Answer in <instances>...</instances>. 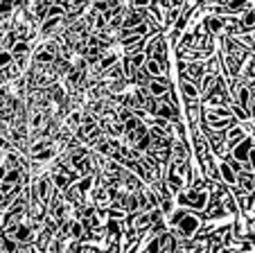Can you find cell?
<instances>
[{
	"mask_svg": "<svg viewBox=\"0 0 255 253\" xmlns=\"http://www.w3.org/2000/svg\"><path fill=\"white\" fill-rule=\"evenodd\" d=\"M224 134H226V145H228V149L231 147H235L237 143H240V140H244L246 136V131H244V127H242L240 122H235V124H231V127H228L226 131H224Z\"/></svg>",
	"mask_w": 255,
	"mask_h": 253,
	"instance_id": "cell-8",
	"label": "cell"
},
{
	"mask_svg": "<svg viewBox=\"0 0 255 253\" xmlns=\"http://www.w3.org/2000/svg\"><path fill=\"white\" fill-rule=\"evenodd\" d=\"M116 61H120V57H118L116 52H104L102 54V59H100V68H104L106 70V68H111Z\"/></svg>",
	"mask_w": 255,
	"mask_h": 253,
	"instance_id": "cell-28",
	"label": "cell"
},
{
	"mask_svg": "<svg viewBox=\"0 0 255 253\" xmlns=\"http://www.w3.org/2000/svg\"><path fill=\"white\" fill-rule=\"evenodd\" d=\"M228 109L233 111V115H235V118L240 120V122H242V120H249V118H251V111L246 109V106L237 104V102H231V104H228Z\"/></svg>",
	"mask_w": 255,
	"mask_h": 253,
	"instance_id": "cell-24",
	"label": "cell"
},
{
	"mask_svg": "<svg viewBox=\"0 0 255 253\" xmlns=\"http://www.w3.org/2000/svg\"><path fill=\"white\" fill-rule=\"evenodd\" d=\"M20 163H23V156H20L16 149H7V154H5V167H20Z\"/></svg>",
	"mask_w": 255,
	"mask_h": 253,
	"instance_id": "cell-25",
	"label": "cell"
},
{
	"mask_svg": "<svg viewBox=\"0 0 255 253\" xmlns=\"http://www.w3.org/2000/svg\"><path fill=\"white\" fill-rule=\"evenodd\" d=\"M158 244H160V251L163 253H174L176 251V235L167 229L165 233L158 235Z\"/></svg>",
	"mask_w": 255,
	"mask_h": 253,
	"instance_id": "cell-13",
	"label": "cell"
},
{
	"mask_svg": "<svg viewBox=\"0 0 255 253\" xmlns=\"http://www.w3.org/2000/svg\"><path fill=\"white\" fill-rule=\"evenodd\" d=\"M178 45H188V48H197V38L192 32H185L183 36L178 38Z\"/></svg>",
	"mask_w": 255,
	"mask_h": 253,
	"instance_id": "cell-30",
	"label": "cell"
},
{
	"mask_svg": "<svg viewBox=\"0 0 255 253\" xmlns=\"http://www.w3.org/2000/svg\"><path fill=\"white\" fill-rule=\"evenodd\" d=\"M190 143H192V149H194V156L201 161L203 156H206L208 152H210V147H208V140L206 136L199 131V127H192V131H190Z\"/></svg>",
	"mask_w": 255,
	"mask_h": 253,
	"instance_id": "cell-3",
	"label": "cell"
},
{
	"mask_svg": "<svg viewBox=\"0 0 255 253\" xmlns=\"http://www.w3.org/2000/svg\"><path fill=\"white\" fill-rule=\"evenodd\" d=\"M185 115H188V124L197 127L201 122V102L199 100H185Z\"/></svg>",
	"mask_w": 255,
	"mask_h": 253,
	"instance_id": "cell-9",
	"label": "cell"
},
{
	"mask_svg": "<svg viewBox=\"0 0 255 253\" xmlns=\"http://www.w3.org/2000/svg\"><path fill=\"white\" fill-rule=\"evenodd\" d=\"M0 251H2V240H0Z\"/></svg>",
	"mask_w": 255,
	"mask_h": 253,
	"instance_id": "cell-35",
	"label": "cell"
},
{
	"mask_svg": "<svg viewBox=\"0 0 255 253\" xmlns=\"http://www.w3.org/2000/svg\"><path fill=\"white\" fill-rule=\"evenodd\" d=\"M50 174H52V186L57 188V190H61V192L66 190V188L70 186V183H75V181H72L70 174H66L63 170H54V172H50Z\"/></svg>",
	"mask_w": 255,
	"mask_h": 253,
	"instance_id": "cell-15",
	"label": "cell"
},
{
	"mask_svg": "<svg viewBox=\"0 0 255 253\" xmlns=\"http://www.w3.org/2000/svg\"><path fill=\"white\" fill-rule=\"evenodd\" d=\"M154 0H131V5L138 7V9H144V7H149Z\"/></svg>",
	"mask_w": 255,
	"mask_h": 253,
	"instance_id": "cell-33",
	"label": "cell"
},
{
	"mask_svg": "<svg viewBox=\"0 0 255 253\" xmlns=\"http://www.w3.org/2000/svg\"><path fill=\"white\" fill-rule=\"evenodd\" d=\"M11 52V57L14 59H23V57H29V52H32V50H29V41H16L14 43V48L9 50Z\"/></svg>",
	"mask_w": 255,
	"mask_h": 253,
	"instance_id": "cell-20",
	"label": "cell"
},
{
	"mask_svg": "<svg viewBox=\"0 0 255 253\" xmlns=\"http://www.w3.org/2000/svg\"><path fill=\"white\" fill-rule=\"evenodd\" d=\"M178 91H181V97L183 100H199L201 97V91H199V84L185 79V77L178 75Z\"/></svg>",
	"mask_w": 255,
	"mask_h": 253,
	"instance_id": "cell-5",
	"label": "cell"
},
{
	"mask_svg": "<svg viewBox=\"0 0 255 253\" xmlns=\"http://www.w3.org/2000/svg\"><path fill=\"white\" fill-rule=\"evenodd\" d=\"M125 210H127V213H135V210H140V204H138V192H127Z\"/></svg>",
	"mask_w": 255,
	"mask_h": 253,
	"instance_id": "cell-26",
	"label": "cell"
},
{
	"mask_svg": "<svg viewBox=\"0 0 255 253\" xmlns=\"http://www.w3.org/2000/svg\"><path fill=\"white\" fill-rule=\"evenodd\" d=\"M138 204H140V210H151L160 204V199L151 188H147V190L142 188V190H138Z\"/></svg>",
	"mask_w": 255,
	"mask_h": 253,
	"instance_id": "cell-6",
	"label": "cell"
},
{
	"mask_svg": "<svg viewBox=\"0 0 255 253\" xmlns=\"http://www.w3.org/2000/svg\"><path fill=\"white\" fill-rule=\"evenodd\" d=\"M219 57H222L224 75H226V77H237L242 72V63L237 61L235 57H231V54H226V52H219Z\"/></svg>",
	"mask_w": 255,
	"mask_h": 253,
	"instance_id": "cell-10",
	"label": "cell"
},
{
	"mask_svg": "<svg viewBox=\"0 0 255 253\" xmlns=\"http://www.w3.org/2000/svg\"><path fill=\"white\" fill-rule=\"evenodd\" d=\"M93 9H95L97 14H104V11L109 9V5H106V0H93Z\"/></svg>",
	"mask_w": 255,
	"mask_h": 253,
	"instance_id": "cell-32",
	"label": "cell"
},
{
	"mask_svg": "<svg viewBox=\"0 0 255 253\" xmlns=\"http://www.w3.org/2000/svg\"><path fill=\"white\" fill-rule=\"evenodd\" d=\"M172 88V81H169L167 75H158V77H151L149 84H147V91H149V95L154 97H160L165 95V93Z\"/></svg>",
	"mask_w": 255,
	"mask_h": 253,
	"instance_id": "cell-4",
	"label": "cell"
},
{
	"mask_svg": "<svg viewBox=\"0 0 255 253\" xmlns=\"http://www.w3.org/2000/svg\"><path fill=\"white\" fill-rule=\"evenodd\" d=\"M240 20H242V32H251V29H255V9L242 11V18Z\"/></svg>",
	"mask_w": 255,
	"mask_h": 253,
	"instance_id": "cell-21",
	"label": "cell"
},
{
	"mask_svg": "<svg viewBox=\"0 0 255 253\" xmlns=\"http://www.w3.org/2000/svg\"><path fill=\"white\" fill-rule=\"evenodd\" d=\"M237 186L246 192H255V172L253 170H242V172H237Z\"/></svg>",
	"mask_w": 255,
	"mask_h": 253,
	"instance_id": "cell-12",
	"label": "cell"
},
{
	"mask_svg": "<svg viewBox=\"0 0 255 253\" xmlns=\"http://www.w3.org/2000/svg\"><path fill=\"white\" fill-rule=\"evenodd\" d=\"M142 9H138V7H133V9H129L125 14V23H122V27H127V29H133L135 25H140L142 23Z\"/></svg>",
	"mask_w": 255,
	"mask_h": 253,
	"instance_id": "cell-16",
	"label": "cell"
},
{
	"mask_svg": "<svg viewBox=\"0 0 255 253\" xmlns=\"http://www.w3.org/2000/svg\"><path fill=\"white\" fill-rule=\"evenodd\" d=\"M203 23H206L208 32H210L212 36H222V34H224V18H222V16L206 14V16H203Z\"/></svg>",
	"mask_w": 255,
	"mask_h": 253,
	"instance_id": "cell-11",
	"label": "cell"
},
{
	"mask_svg": "<svg viewBox=\"0 0 255 253\" xmlns=\"http://www.w3.org/2000/svg\"><path fill=\"white\" fill-rule=\"evenodd\" d=\"M226 7L231 14H242L246 9H253V0H228Z\"/></svg>",
	"mask_w": 255,
	"mask_h": 253,
	"instance_id": "cell-18",
	"label": "cell"
},
{
	"mask_svg": "<svg viewBox=\"0 0 255 253\" xmlns=\"http://www.w3.org/2000/svg\"><path fill=\"white\" fill-rule=\"evenodd\" d=\"M16 41H18V36H16L14 29H5V34L0 36V50H11Z\"/></svg>",
	"mask_w": 255,
	"mask_h": 253,
	"instance_id": "cell-22",
	"label": "cell"
},
{
	"mask_svg": "<svg viewBox=\"0 0 255 253\" xmlns=\"http://www.w3.org/2000/svg\"><path fill=\"white\" fill-rule=\"evenodd\" d=\"M203 66H206V72H210V75H219V72H224L222 57H219V52L212 54V57H208L206 61H203Z\"/></svg>",
	"mask_w": 255,
	"mask_h": 253,
	"instance_id": "cell-17",
	"label": "cell"
},
{
	"mask_svg": "<svg viewBox=\"0 0 255 253\" xmlns=\"http://www.w3.org/2000/svg\"><path fill=\"white\" fill-rule=\"evenodd\" d=\"M54 156H57V149H54V145H52V147H45V149H41V152L32 154V161H36V163H48V161H52Z\"/></svg>",
	"mask_w": 255,
	"mask_h": 253,
	"instance_id": "cell-23",
	"label": "cell"
},
{
	"mask_svg": "<svg viewBox=\"0 0 255 253\" xmlns=\"http://www.w3.org/2000/svg\"><path fill=\"white\" fill-rule=\"evenodd\" d=\"M199 229H201V217H199V213H194V210H188L185 217L178 222L176 226H169V231H172L176 238H192Z\"/></svg>",
	"mask_w": 255,
	"mask_h": 253,
	"instance_id": "cell-2",
	"label": "cell"
},
{
	"mask_svg": "<svg viewBox=\"0 0 255 253\" xmlns=\"http://www.w3.org/2000/svg\"><path fill=\"white\" fill-rule=\"evenodd\" d=\"M181 77H185V79L194 81V84H199L201 81V77L206 75V66H203V61H190L188 68H185L183 72H178Z\"/></svg>",
	"mask_w": 255,
	"mask_h": 253,
	"instance_id": "cell-7",
	"label": "cell"
},
{
	"mask_svg": "<svg viewBox=\"0 0 255 253\" xmlns=\"http://www.w3.org/2000/svg\"><path fill=\"white\" fill-rule=\"evenodd\" d=\"M219 177H222V181L228 183V186H235L237 183V172L224 161V158H219Z\"/></svg>",
	"mask_w": 255,
	"mask_h": 253,
	"instance_id": "cell-14",
	"label": "cell"
},
{
	"mask_svg": "<svg viewBox=\"0 0 255 253\" xmlns=\"http://www.w3.org/2000/svg\"><path fill=\"white\" fill-rule=\"evenodd\" d=\"M129 61H131V66L138 70V68L144 66V61H147V54H144V50H138V52L129 54Z\"/></svg>",
	"mask_w": 255,
	"mask_h": 253,
	"instance_id": "cell-27",
	"label": "cell"
},
{
	"mask_svg": "<svg viewBox=\"0 0 255 253\" xmlns=\"http://www.w3.org/2000/svg\"><path fill=\"white\" fill-rule=\"evenodd\" d=\"M11 61H14V57H11V52H9V50H0V68L9 66Z\"/></svg>",
	"mask_w": 255,
	"mask_h": 253,
	"instance_id": "cell-31",
	"label": "cell"
},
{
	"mask_svg": "<svg viewBox=\"0 0 255 253\" xmlns=\"http://www.w3.org/2000/svg\"><path fill=\"white\" fill-rule=\"evenodd\" d=\"M142 251H147V253H158V251H160L158 235H154V238H149V240H147V242L142 244Z\"/></svg>",
	"mask_w": 255,
	"mask_h": 253,
	"instance_id": "cell-29",
	"label": "cell"
},
{
	"mask_svg": "<svg viewBox=\"0 0 255 253\" xmlns=\"http://www.w3.org/2000/svg\"><path fill=\"white\" fill-rule=\"evenodd\" d=\"M66 129L70 131V134H75V129H77L79 124H82V111H77V109H72L70 113L66 115Z\"/></svg>",
	"mask_w": 255,
	"mask_h": 253,
	"instance_id": "cell-19",
	"label": "cell"
},
{
	"mask_svg": "<svg viewBox=\"0 0 255 253\" xmlns=\"http://www.w3.org/2000/svg\"><path fill=\"white\" fill-rule=\"evenodd\" d=\"M208 197H210V192L206 188L190 186L188 190H181L178 195H174V201H176V206H183V208L199 213V210H203L208 206Z\"/></svg>",
	"mask_w": 255,
	"mask_h": 253,
	"instance_id": "cell-1",
	"label": "cell"
},
{
	"mask_svg": "<svg viewBox=\"0 0 255 253\" xmlns=\"http://www.w3.org/2000/svg\"><path fill=\"white\" fill-rule=\"evenodd\" d=\"M2 34H5V27H2V23H0V36H2Z\"/></svg>",
	"mask_w": 255,
	"mask_h": 253,
	"instance_id": "cell-34",
	"label": "cell"
}]
</instances>
